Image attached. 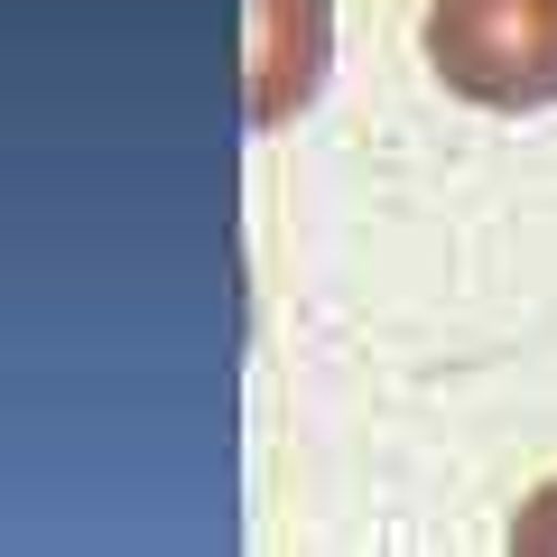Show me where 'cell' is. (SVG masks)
<instances>
[{"instance_id":"7a4b0ae2","label":"cell","mask_w":557,"mask_h":557,"mask_svg":"<svg viewBox=\"0 0 557 557\" xmlns=\"http://www.w3.org/2000/svg\"><path fill=\"white\" fill-rule=\"evenodd\" d=\"M335 20L325 0H251V121H288L298 102H317Z\"/></svg>"},{"instance_id":"3957f363","label":"cell","mask_w":557,"mask_h":557,"mask_svg":"<svg viewBox=\"0 0 557 557\" xmlns=\"http://www.w3.org/2000/svg\"><path fill=\"white\" fill-rule=\"evenodd\" d=\"M511 539H530V548H557V483H548V493L530 502V520H520Z\"/></svg>"},{"instance_id":"6da1fadb","label":"cell","mask_w":557,"mask_h":557,"mask_svg":"<svg viewBox=\"0 0 557 557\" xmlns=\"http://www.w3.org/2000/svg\"><path fill=\"white\" fill-rule=\"evenodd\" d=\"M428 65L483 112L557 102V0H428Z\"/></svg>"}]
</instances>
